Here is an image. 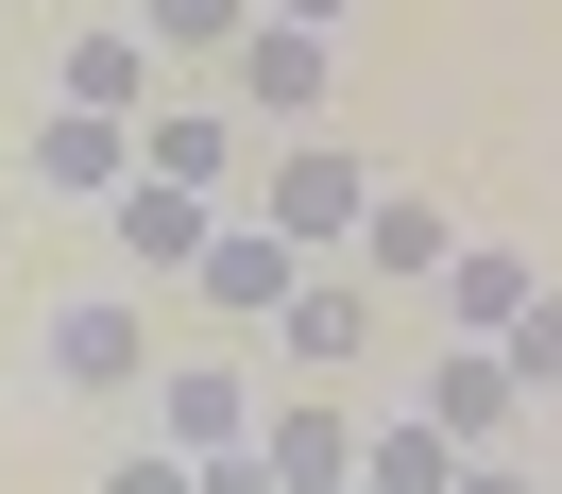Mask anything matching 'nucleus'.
I'll return each instance as SVG.
<instances>
[{
	"instance_id": "f257e3e1",
	"label": "nucleus",
	"mask_w": 562,
	"mask_h": 494,
	"mask_svg": "<svg viewBox=\"0 0 562 494\" xmlns=\"http://www.w3.org/2000/svg\"><path fill=\"white\" fill-rule=\"evenodd\" d=\"M358 205H375V171H358V154H324V137L256 154V222H273L290 256H307V239H358Z\"/></svg>"
},
{
	"instance_id": "f03ea898",
	"label": "nucleus",
	"mask_w": 562,
	"mask_h": 494,
	"mask_svg": "<svg viewBox=\"0 0 562 494\" xmlns=\"http://www.w3.org/2000/svg\"><path fill=\"white\" fill-rule=\"evenodd\" d=\"M324 86H341V35H307V18H256V35H239V103L273 120V137H307Z\"/></svg>"
},
{
	"instance_id": "7ed1b4c3",
	"label": "nucleus",
	"mask_w": 562,
	"mask_h": 494,
	"mask_svg": "<svg viewBox=\"0 0 562 494\" xmlns=\"http://www.w3.org/2000/svg\"><path fill=\"white\" fill-rule=\"evenodd\" d=\"M256 409H273V392H256L239 358H171V375H154V444H188V460L256 444Z\"/></svg>"
},
{
	"instance_id": "20e7f679",
	"label": "nucleus",
	"mask_w": 562,
	"mask_h": 494,
	"mask_svg": "<svg viewBox=\"0 0 562 494\" xmlns=\"http://www.w3.org/2000/svg\"><path fill=\"white\" fill-rule=\"evenodd\" d=\"M103 222H120V256H137V273H205V239H222V188H171V171H137Z\"/></svg>"
},
{
	"instance_id": "39448f33",
	"label": "nucleus",
	"mask_w": 562,
	"mask_h": 494,
	"mask_svg": "<svg viewBox=\"0 0 562 494\" xmlns=\"http://www.w3.org/2000/svg\"><path fill=\"white\" fill-rule=\"evenodd\" d=\"M35 188H69V205H120V188H137V120L52 103V120H35Z\"/></svg>"
},
{
	"instance_id": "423d86ee",
	"label": "nucleus",
	"mask_w": 562,
	"mask_h": 494,
	"mask_svg": "<svg viewBox=\"0 0 562 494\" xmlns=\"http://www.w3.org/2000/svg\"><path fill=\"white\" fill-rule=\"evenodd\" d=\"M52 375L69 392H137L154 375V324L120 307V290H86V307H52Z\"/></svg>"
},
{
	"instance_id": "0eeeda50",
	"label": "nucleus",
	"mask_w": 562,
	"mask_h": 494,
	"mask_svg": "<svg viewBox=\"0 0 562 494\" xmlns=\"http://www.w3.org/2000/svg\"><path fill=\"white\" fill-rule=\"evenodd\" d=\"M528 290H546V273H528L512 239H460V256H443V290H426V307H443V341H512V307H528Z\"/></svg>"
},
{
	"instance_id": "6e6552de",
	"label": "nucleus",
	"mask_w": 562,
	"mask_h": 494,
	"mask_svg": "<svg viewBox=\"0 0 562 494\" xmlns=\"http://www.w3.org/2000/svg\"><path fill=\"white\" fill-rule=\"evenodd\" d=\"M256 460H273L290 494H341L358 478V426L324 409V392H273V409H256Z\"/></svg>"
},
{
	"instance_id": "1a4fd4ad",
	"label": "nucleus",
	"mask_w": 562,
	"mask_h": 494,
	"mask_svg": "<svg viewBox=\"0 0 562 494\" xmlns=\"http://www.w3.org/2000/svg\"><path fill=\"white\" fill-rule=\"evenodd\" d=\"M512 409H528V375H512L494 341H443V358H426V426H460V444H494Z\"/></svg>"
},
{
	"instance_id": "9d476101",
	"label": "nucleus",
	"mask_w": 562,
	"mask_h": 494,
	"mask_svg": "<svg viewBox=\"0 0 562 494\" xmlns=\"http://www.w3.org/2000/svg\"><path fill=\"white\" fill-rule=\"evenodd\" d=\"M52 103H103V120H137V103H154V35H137V18H103V35H69V69H52Z\"/></svg>"
},
{
	"instance_id": "9b49d317",
	"label": "nucleus",
	"mask_w": 562,
	"mask_h": 494,
	"mask_svg": "<svg viewBox=\"0 0 562 494\" xmlns=\"http://www.w3.org/2000/svg\"><path fill=\"white\" fill-rule=\"evenodd\" d=\"M358 256H375V273H409V290H443L460 222H443V205H409V188H375V205H358Z\"/></svg>"
},
{
	"instance_id": "f8f14e48",
	"label": "nucleus",
	"mask_w": 562,
	"mask_h": 494,
	"mask_svg": "<svg viewBox=\"0 0 562 494\" xmlns=\"http://www.w3.org/2000/svg\"><path fill=\"white\" fill-rule=\"evenodd\" d=\"M188 290H205V307H256V324H273V307H290V239H273V222H222Z\"/></svg>"
},
{
	"instance_id": "ddd939ff",
	"label": "nucleus",
	"mask_w": 562,
	"mask_h": 494,
	"mask_svg": "<svg viewBox=\"0 0 562 494\" xmlns=\"http://www.w3.org/2000/svg\"><path fill=\"white\" fill-rule=\"evenodd\" d=\"M460 460H477V444H460V426H358V478H375V494H460Z\"/></svg>"
},
{
	"instance_id": "4468645a",
	"label": "nucleus",
	"mask_w": 562,
	"mask_h": 494,
	"mask_svg": "<svg viewBox=\"0 0 562 494\" xmlns=\"http://www.w3.org/2000/svg\"><path fill=\"white\" fill-rule=\"evenodd\" d=\"M137 171H171V188H222V171H239V120H222V103H171V120H137Z\"/></svg>"
},
{
	"instance_id": "2eb2a0df",
	"label": "nucleus",
	"mask_w": 562,
	"mask_h": 494,
	"mask_svg": "<svg viewBox=\"0 0 562 494\" xmlns=\"http://www.w3.org/2000/svg\"><path fill=\"white\" fill-rule=\"evenodd\" d=\"M273 324H290V375H341V358L375 341V307H358V290H307V273H290V307H273Z\"/></svg>"
},
{
	"instance_id": "dca6fc26",
	"label": "nucleus",
	"mask_w": 562,
	"mask_h": 494,
	"mask_svg": "<svg viewBox=\"0 0 562 494\" xmlns=\"http://www.w3.org/2000/svg\"><path fill=\"white\" fill-rule=\"evenodd\" d=\"M137 35H154V52H239L256 0H137Z\"/></svg>"
},
{
	"instance_id": "f3484780",
	"label": "nucleus",
	"mask_w": 562,
	"mask_h": 494,
	"mask_svg": "<svg viewBox=\"0 0 562 494\" xmlns=\"http://www.w3.org/2000/svg\"><path fill=\"white\" fill-rule=\"evenodd\" d=\"M494 358H512L528 392H562V290H528V307H512V341H494Z\"/></svg>"
},
{
	"instance_id": "a211bd4d",
	"label": "nucleus",
	"mask_w": 562,
	"mask_h": 494,
	"mask_svg": "<svg viewBox=\"0 0 562 494\" xmlns=\"http://www.w3.org/2000/svg\"><path fill=\"white\" fill-rule=\"evenodd\" d=\"M103 494H205V460H188V444H137V460H120Z\"/></svg>"
},
{
	"instance_id": "6ab92c4d",
	"label": "nucleus",
	"mask_w": 562,
	"mask_h": 494,
	"mask_svg": "<svg viewBox=\"0 0 562 494\" xmlns=\"http://www.w3.org/2000/svg\"><path fill=\"white\" fill-rule=\"evenodd\" d=\"M205 494H290V478H273L256 444H222V460H205Z\"/></svg>"
},
{
	"instance_id": "aec40b11",
	"label": "nucleus",
	"mask_w": 562,
	"mask_h": 494,
	"mask_svg": "<svg viewBox=\"0 0 562 494\" xmlns=\"http://www.w3.org/2000/svg\"><path fill=\"white\" fill-rule=\"evenodd\" d=\"M460 494H528V478H512V460H494V444H477V460H460Z\"/></svg>"
},
{
	"instance_id": "412c9836",
	"label": "nucleus",
	"mask_w": 562,
	"mask_h": 494,
	"mask_svg": "<svg viewBox=\"0 0 562 494\" xmlns=\"http://www.w3.org/2000/svg\"><path fill=\"white\" fill-rule=\"evenodd\" d=\"M256 18H307V35H324V18H358V0H256Z\"/></svg>"
},
{
	"instance_id": "4be33fe9",
	"label": "nucleus",
	"mask_w": 562,
	"mask_h": 494,
	"mask_svg": "<svg viewBox=\"0 0 562 494\" xmlns=\"http://www.w3.org/2000/svg\"><path fill=\"white\" fill-rule=\"evenodd\" d=\"M341 494H375V478H341Z\"/></svg>"
}]
</instances>
